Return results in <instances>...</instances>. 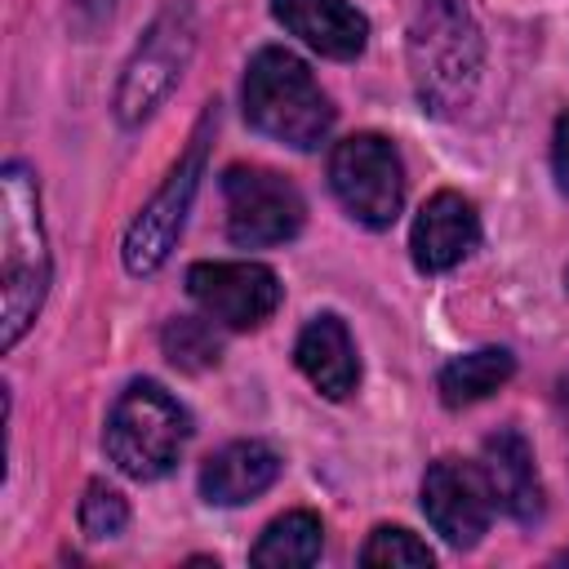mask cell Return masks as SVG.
I'll return each mask as SVG.
<instances>
[{
	"label": "cell",
	"mask_w": 569,
	"mask_h": 569,
	"mask_svg": "<svg viewBox=\"0 0 569 569\" xmlns=\"http://www.w3.org/2000/svg\"><path fill=\"white\" fill-rule=\"evenodd\" d=\"M49 289V249L40 227V191L27 164L9 160L0 173V329L4 347L31 329Z\"/></svg>",
	"instance_id": "1"
},
{
	"label": "cell",
	"mask_w": 569,
	"mask_h": 569,
	"mask_svg": "<svg viewBox=\"0 0 569 569\" xmlns=\"http://www.w3.org/2000/svg\"><path fill=\"white\" fill-rule=\"evenodd\" d=\"M244 120L293 151H311L333 129V107L302 58L289 49H258L244 71Z\"/></svg>",
	"instance_id": "2"
},
{
	"label": "cell",
	"mask_w": 569,
	"mask_h": 569,
	"mask_svg": "<svg viewBox=\"0 0 569 569\" xmlns=\"http://www.w3.org/2000/svg\"><path fill=\"white\" fill-rule=\"evenodd\" d=\"M187 436H191L187 409L160 382L138 378L111 405L102 445H107L111 462L124 476H133V480H160L178 462Z\"/></svg>",
	"instance_id": "3"
},
{
	"label": "cell",
	"mask_w": 569,
	"mask_h": 569,
	"mask_svg": "<svg viewBox=\"0 0 569 569\" xmlns=\"http://www.w3.org/2000/svg\"><path fill=\"white\" fill-rule=\"evenodd\" d=\"M409 62L422 102L431 111H453L471 98L480 71V36L467 13V0H418Z\"/></svg>",
	"instance_id": "4"
},
{
	"label": "cell",
	"mask_w": 569,
	"mask_h": 569,
	"mask_svg": "<svg viewBox=\"0 0 569 569\" xmlns=\"http://www.w3.org/2000/svg\"><path fill=\"white\" fill-rule=\"evenodd\" d=\"M196 53V9L191 0H169L151 27L142 31V40L133 44L120 84H116V120L124 129L142 124L182 80L187 62Z\"/></svg>",
	"instance_id": "5"
},
{
	"label": "cell",
	"mask_w": 569,
	"mask_h": 569,
	"mask_svg": "<svg viewBox=\"0 0 569 569\" xmlns=\"http://www.w3.org/2000/svg\"><path fill=\"white\" fill-rule=\"evenodd\" d=\"M209 129H213V111L200 116L187 151L178 156V164L164 173V182L151 191V200L138 209V218L124 231V271L129 276H151L164 267V258L173 253L182 222L191 213L200 173H204V151H209Z\"/></svg>",
	"instance_id": "6"
},
{
	"label": "cell",
	"mask_w": 569,
	"mask_h": 569,
	"mask_svg": "<svg viewBox=\"0 0 569 569\" xmlns=\"http://www.w3.org/2000/svg\"><path fill=\"white\" fill-rule=\"evenodd\" d=\"M329 187L356 222L373 231L391 227L405 204V169H400L396 147L382 133L342 138L329 156Z\"/></svg>",
	"instance_id": "7"
},
{
	"label": "cell",
	"mask_w": 569,
	"mask_h": 569,
	"mask_svg": "<svg viewBox=\"0 0 569 569\" xmlns=\"http://www.w3.org/2000/svg\"><path fill=\"white\" fill-rule=\"evenodd\" d=\"M227 196V236L240 249H271L302 231L307 204L289 178L258 164H231L222 173Z\"/></svg>",
	"instance_id": "8"
},
{
	"label": "cell",
	"mask_w": 569,
	"mask_h": 569,
	"mask_svg": "<svg viewBox=\"0 0 569 569\" xmlns=\"http://www.w3.org/2000/svg\"><path fill=\"white\" fill-rule=\"evenodd\" d=\"M187 293L227 329H258L280 307V280L262 262H196L187 271Z\"/></svg>",
	"instance_id": "9"
},
{
	"label": "cell",
	"mask_w": 569,
	"mask_h": 569,
	"mask_svg": "<svg viewBox=\"0 0 569 569\" xmlns=\"http://www.w3.org/2000/svg\"><path fill=\"white\" fill-rule=\"evenodd\" d=\"M493 507L498 502H493V489L485 480V467H471L458 458H440L427 467L422 511L449 547H476L493 520Z\"/></svg>",
	"instance_id": "10"
},
{
	"label": "cell",
	"mask_w": 569,
	"mask_h": 569,
	"mask_svg": "<svg viewBox=\"0 0 569 569\" xmlns=\"http://www.w3.org/2000/svg\"><path fill=\"white\" fill-rule=\"evenodd\" d=\"M480 240V218L476 204L458 191H436L409 231V249H413V267L418 271H449L458 267Z\"/></svg>",
	"instance_id": "11"
},
{
	"label": "cell",
	"mask_w": 569,
	"mask_h": 569,
	"mask_svg": "<svg viewBox=\"0 0 569 569\" xmlns=\"http://www.w3.org/2000/svg\"><path fill=\"white\" fill-rule=\"evenodd\" d=\"M271 13L284 31H293L307 49H316L325 58L347 62V58L365 53L369 22L347 0H271Z\"/></svg>",
	"instance_id": "12"
},
{
	"label": "cell",
	"mask_w": 569,
	"mask_h": 569,
	"mask_svg": "<svg viewBox=\"0 0 569 569\" xmlns=\"http://www.w3.org/2000/svg\"><path fill=\"white\" fill-rule=\"evenodd\" d=\"M480 467H485V480L493 489V502L511 520L533 525L542 516V480H538V467H533V449L516 427H498L485 440Z\"/></svg>",
	"instance_id": "13"
},
{
	"label": "cell",
	"mask_w": 569,
	"mask_h": 569,
	"mask_svg": "<svg viewBox=\"0 0 569 569\" xmlns=\"http://www.w3.org/2000/svg\"><path fill=\"white\" fill-rule=\"evenodd\" d=\"M280 453L267 440H231L200 467V493L213 507H240L280 480Z\"/></svg>",
	"instance_id": "14"
},
{
	"label": "cell",
	"mask_w": 569,
	"mask_h": 569,
	"mask_svg": "<svg viewBox=\"0 0 569 569\" xmlns=\"http://www.w3.org/2000/svg\"><path fill=\"white\" fill-rule=\"evenodd\" d=\"M293 360L302 369V378L329 396V400H347L360 382V360H356V342L347 333V325L338 316H311L307 329L298 333V347H293Z\"/></svg>",
	"instance_id": "15"
},
{
	"label": "cell",
	"mask_w": 569,
	"mask_h": 569,
	"mask_svg": "<svg viewBox=\"0 0 569 569\" xmlns=\"http://www.w3.org/2000/svg\"><path fill=\"white\" fill-rule=\"evenodd\" d=\"M516 373V356L507 347H476L467 356H453L445 369H440V400L449 409H467L485 396H493L507 378Z\"/></svg>",
	"instance_id": "16"
},
{
	"label": "cell",
	"mask_w": 569,
	"mask_h": 569,
	"mask_svg": "<svg viewBox=\"0 0 569 569\" xmlns=\"http://www.w3.org/2000/svg\"><path fill=\"white\" fill-rule=\"evenodd\" d=\"M320 542H325V529L311 511H284L262 529L249 560L262 569H302V565H316Z\"/></svg>",
	"instance_id": "17"
},
{
	"label": "cell",
	"mask_w": 569,
	"mask_h": 569,
	"mask_svg": "<svg viewBox=\"0 0 569 569\" xmlns=\"http://www.w3.org/2000/svg\"><path fill=\"white\" fill-rule=\"evenodd\" d=\"M160 342H164V356L178 369H209V365H218V351H222L218 338H213V329L204 320H191V316L169 320L164 333H160Z\"/></svg>",
	"instance_id": "18"
},
{
	"label": "cell",
	"mask_w": 569,
	"mask_h": 569,
	"mask_svg": "<svg viewBox=\"0 0 569 569\" xmlns=\"http://www.w3.org/2000/svg\"><path fill=\"white\" fill-rule=\"evenodd\" d=\"M124 525H129V502H124V493H116L111 485L93 480V485L84 489V498H80V529H84V538L107 542V538H120Z\"/></svg>",
	"instance_id": "19"
},
{
	"label": "cell",
	"mask_w": 569,
	"mask_h": 569,
	"mask_svg": "<svg viewBox=\"0 0 569 569\" xmlns=\"http://www.w3.org/2000/svg\"><path fill=\"white\" fill-rule=\"evenodd\" d=\"M360 560H365V565H391V569H396V565H431L436 556H431V547H427L418 533H409V529H400V525H382V529L369 533Z\"/></svg>",
	"instance_id": "20"
},
{
	"label": "cell",
	"mask_w": 569,
	"mask_h": 569,
	"mask_svg": "<svg viewBox=\"0 0 569 569\" xmlns=\"http://www.w3.org/2000/svg\"><path fill=\"white\" fill-rule=\"evenodd\" d=\"M551 169L560 191H569V111L556 120V138H551Z\"/></svg>",
	"instance_id": "21"
},
{
	"label": "cell",
	"mask_w": 569,
	"mask_h": 569,
	"mask_svg": "<svg viewBox=\"0 0 569 569\" xmlns=\"http://www.w3.org/2000/svg\"><path fill=\"white\" fill-rule=\"evenodd\" d=\"M560 409H565V413H569V373H565V378H560Z\"/></svg>",
	"instance_id": "22"
},
{
	"label": "cell",
	"mask_w": 569,
	"mask_h": 569,
	"mask_svg": "<svg viewBox=\"0 0 569 569\" xmlns=\"http://www.w3.org/2000/svg\"><path fill=\"white\" fill-rule=\"evenodd\" d=\"M565 280H569V276H565Z\"/></svg>",
	"instance_id": "23"
}]
</instances>
